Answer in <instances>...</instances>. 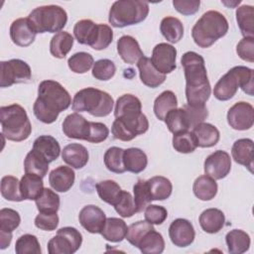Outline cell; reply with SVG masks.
Returning a JSON list of instances; mask_svg holds the SVG:
<instances>
[{
	"label": "cell",
	"mask_w": 254,
	"mask_h": 254,
	"mask_svg": "<svg viewBox=\"0 0 254 254\" xmlns=\"http://www.w3.org/2000/svg\"><path fill=\"white\" fill-rule=\"evenodd\" d=\"M181 64L186 77L187 104L202 106L211 93L204 59L195 52H187L182 56Z\"/></svg>",
	"instance_id": "1"
},
{
	"label": "cell",
	"mask_w": 254,
	"mask_h": 254,
	"mask_svg": "<svg viewBox=\"0 0 254 254\" xmlns=\"http://www.w3.org/2000/svg\"><path fill=\"white\" fill-rule=\"evenodd\" d=\"M67 90L56 80H43L38 87V97L33 106L34 115L43 123H54L59 114L71 104Z\"/></svg>",
	"instance_id": "2"
},
{
	"label": "cell",
	"mask_w": 254,
	"mask_h": 254,
	"mask_svg": "<svg viewBox=\"0 0 254 254\" xmlns=\"http://www.w3.org/2000/svg\"><path fill=\"white\" fill-rule=\"evenodd\" d=\"M239 87L248 95H253L254 71L252 68L243 65L230 68L214 85L213 94L216 99L226 101L236 94Z\"/></svg>",
	"instance_id": "3"
},
{
	"label": "cell",
	"mask_w": 254,
	"mask_h": 254,
	"mask_svg": "<svg viewBox=\"0 0 254 254\" xmlns=\"http://www.w3.org/2000/svg\"><path fill=\"white\" fill-rule=\"evenodd\" d=\"M228 28V22L224 15L218 11L210 10L196 21L191 29V37L198 47L205 49L224 37Z\"/></svg>",
	"instance_id": "4"
},
{
	"label": "cell",
	"mask_w": 254,
	"mask_h": 254,
	"mask_svg": "<svg viewBox=\"0 0 254 254\" xmlns=\"http://www.w3.org/2000/svg\"><path fill=\"white\" fill-rule=\"evenodd\" d=\"M0 122L3 135L10 141L21 142L31 135L32 125L27 112L17 103L0 107Z\"/></svg>",
	"instance_id": "5"
},
{
	"label": "cell",
	"mask_w": 254,
	"mask_h": 254,
	"mask_svg": "<svg viewBox=\"0 0 254 254\" xmlns=\"http://www.w3.org/2000/svg\"><path fill=\"white\" fill-rule=\"evenodd\" d=\"M71 104L76 112H88L95 117H105L111 113L114 101L109 93L95 87H86L75 93Z\"/></svg>",
	"instance_id": "6"
},
{
	"label": "cell",
	"mask_w": 254,
	"mask_h": 254,
	"mask_svg": "<svg viewBox=\"0 0 254 254\" xmlns=\"http://www.w3.org/2000/svg\"><path fill=\"white\" fill-rule=\"evenodd\" d=\"M149 14V4L141 0L115 1L110 10L108 21L115 28H124L143 22Z\"/></svg>",
	"instance_id": "7"
},
{
	"label": "cell",
	"mask_w": 254,
	"mask_h": 254,
	"mask_svg": "<svg viewBox=\"0 0 254 254\" xmlns=\"http://www.w3.org/2000/svg\"><path fill=\"white\" fill-rule=\"evenodd\" d=\"M36 33H59L67 22V14L58 5H45L35 8L28 16Z\"/></svg>",
	"instance_id": "8"
},
{
	"label": "cell",
	"mask_w": 254,
	"mask_h": 254,
	"mask_svg": "<svg viewBox=\"0 0 254 254\" xmlns=\"http://www.w3.org/2000/svg\"><path fill=\"white\" fill-rule=\"evenodd\" d=\"M81 243L82 235L76 228L62 227L48 242V252L50 254H72L79 249Z\"/></svg>",
	"instance_id": "9"
},
{
	"label": "cell",
	"mask_w": 254,
	"mask_h": 254,
	"mask_svg": "<svg viewBox=\"0 0 254 254\" xmlns=\"http://www.w3.org/2000/svg\"><path fill=\"white\" fill-rule=\"evenodd\" d=\"M148 129V118L144 113H142L138 118L134 119L116 118L112 123L111 132L115 139L127 142L133 140L138 135L144 134Z\"/></svg>",
	"instance_id": "10"
},
{
	"label": "cell",
	"mask_w": 254,
	"mask_h": 254,
	"mask_svg": "<svg viewBox=\"0 0 254 254\" xmlns=\"http://www.w3.org/2000/svg\"><path fill=\"white\" fill-rule=\"evenodd\" d=\"M31 76V67L26 62L19 59L1 62V87H9L15 83L29 81Z\"/></svg>",
	"instance_id": "11"
},
{
	"label": "cell",
	"mask_w": 254,
	"mask_h": 254,
	"mask_svg": "<svg viewBox=\"0 0 254 254\" xmlns=\"http://www.w3.org/2000/svg\"><path fill=\"white\" fill-rule=\"evenodd\" d=\"M227 122L234 130L244 131L253 126L254 123V108L245 101L236 102L227 112Z\"/></svg>",
	"instance_id": "12"
},
{
	"label": "cell",
	"mask_w": 254,
	"mask_h": 254,
	"mask_svg": "<svg viewBox=\"0 0 254 254\" xmlns=\"http://www.w3.org/2000/svg\"><path fill=\"white\" fill-rule=\"evenodd\" d=\"M176 48L167 43H160L153 49L151 62L157 70L163 74H166L171 73L176 69Z\"/></svg>",
	"instance_id": "13"
},
{
	"label": "cell",
	"mask_w": 254,
	"mask_h": 254,
	"mask_svg": "<svg viewBox=\"0 0 254 254\" xmlns=\"http://www.w3.org/2000/svg\"><path fill=\"white\" fill-rule=\"evenodd\" d=\"M203 170L205 175L214 180L224 179L231 170V159L229 154L222 150L214 151L205 159Z\"/></svg>",
	"instance_id": "14"
},
{
	"label": "cell",
	"mask_w": 254,
	"mask_h": 254,
	"mask_svg": "<svg viewBox=\"0 0 254 254\" xmlns=\"http://www.w3.org/2000/svg\"><path fill=\"white\" fill-rule=\"evenodd\" d=\"M169 236L175 246L188 247L193 242L195 231L188 219L177 218L169 227Z\"/></svg>",
	"instance_id": "15"
},
{
	"label": "cell",
	"mask_w": 254,
	"mask_h": 254,
	"mask_svg": "<svg viewBox=\"0 0 254 254\" xmlns=\"http://www.w3.org/2000/svg\"><path fill=\"white\" fill-rule=\"evenodd\" d=\"M78 220L86 231L97 234L101 233L103 229L106 215L100 207L93 204H88L79 211Z\"/></svg>",
	"instance_id": "16"
},
{
	"label": "cell",
	"mask_w": 254,
	"mask_h": 254,
	"mask_svg": "<svg viewBox=\"0 0 254 254\" xmlns=\"http://www.w3.org/2000/svg\"><path fill=\"white\" fill-rule=\"evenodd\" d=\"M90 130V121H87L77 112L68 114L63 122L64 134L71 139L87 141Z\"/></svg>",
	"instance_id": "17"
},
{
	"label": "cell",
	"mask_w": 254,
	"mask_h": 254,
	"mask_svg": "<svg viewBox=\"0 0 254 254\" xmlns=\"http://www.w3.org/2000/svg\"><path fill=\"white\" fill-rule=\"evenodd\" d=\"M36 31L28 18H19L10 26V37L12 42L19 47L30 46L36 38Z\"/></svg>",
	"instance_id": "18"
},
{
	"label": "cell",
	"mask_w": 254,
	"mask_h": 254,
	"mask_svg": "<svg viewBox=\"0 0 254 254\" xmlns=\"http://www.w3.org/2000/svg\"><path fill=\"white\" fill-rule=\"evenodd\" d=\"M142 113V103L135 95L126 93L117 98L114 109L115 118L134 119Z\"/></svg>",
	"instance_id": "19"
},
{
	"label": "cell",
	"mask_w": 254,
	"mask_h": 254,
	"mask_svg": "<svg viewBox=\"0 0 254 254\" xmlns=\"http://www.w3.org/2000/svg\"><path fill=\"white\" fill-rule=\"evenodd\" d=\"M75 174L73 170L66 166H60L54 169L49 175V183L52 189L59 192H65L74 184Z\"/></svg>",
	"instance_id": "20"
},
{
	"label": "cell",
	"mask_w": 254,
	"mask_h": 254,
	"mask_svg": "<svg viewBox=\"0 0 254 254\" xmlns=\"http://www.w3.org/2000/svg\"><path fill=\"white\" fill-rule=\"evenodd\" d=\"M117 52L120 58L126 64H136L141 58L144 57L143 51L141 50L139 43L132 36H122L117 41Z\"/></svg>",
	"instance_id": "21"
},
{
	"label": "cell",
	"mask_w": 254,
	"mask_h": 254,
	"mask_svg": "<svg viewBox=\"0 0 254 254\" xmlns=\"http://www.w3.org/2000/svg\"><path fill=\"white\" fill-rule=\"evenodd\" d=\"M137 67L139 69L141 81L148 87L156 88L166 80V74L157 70L152 64L151 59L145 56L139 60Z\"/></svg>",
	"instance_id": "22"
},
{
	"label": "cell",
	"mask_w": 254,
	"mask_h": 254,
	"mask_svg": "<svg viewBox=\"0 0 254 254\" xmlns=\"http://www.w3.org/2000/svg\"><path fill=\"white\" fill-rule=\"evenodd\" d=\"M253 141L248 138L236 140L231 149L233 160L237 164L246 167L250 172L253 171Z\"/></svg>",
	"instance_id": "23"
},
{
	"label": "cell",
	"mask_w": 254,
	"mask_h": 254,
	"mask_svg": "<svg viewBox=\"0 0 254 254\" xmlns=\"http://www.w3.org/2000/svg\"><path fill=\"white\" fill-rule=\"evenodd\" d=\"M62 158L68 166L74 169L83 168L88 162L87 149L78 143H71L66 145L62 151Z\"/></svg>",
	"instance_id": "24"
},
{
	"label": "cell",
	"mask_w": 254,
	"mask_h": 254,
	"mask_svg": "<svg viewBox=\"0 0 254 254\" xmlns=\"http://www.w3.org/2000/svg\"><path fill=\"white\" fill-rule=\"evenodd\" d=\"M224 213L218 208H207L199 215V224L201 229L210 234L219 232L224 226Z\"/></svg>",
	"instance_id": "25"
},
{
	"label": "cell",
	"mask_w": 254,
	"mask_h": 254,
	"mask_svg": "<svg viewBox=\"0 0 254 254\" xmlns=\"http://www.w3.org/2000/svg\"><path fill=\"white\" fill-rule=\"evenodd\" d=\"M197 141V147L210 148L216 145L220 138L218 129L210 123H200L192 128L191 131Z\"/></svg>",
	"instance_id": "26"
},
{
	"label": "cell",
	"mask_w": 254,
	"mask_h": 254,
	"mask_svg": "<svg viewBox=\"0 0 254 254\" xmlns=\"http://www.w3.org/2000/svg\"><path fill=\"white\" fill-rule=\"evenodd\" d=\"M44 189L43 178L37 175L25 174L20 181V191L24 199L36 200Z\"/></svg>",
	"instance_id": "27"
},
{
	"label": "cell",
	"mask_w": 254,
	"mask_h": 254,
	"mask_svg": "<svg viewBox=\"0 0 254 254\" xmlns=\"http://www.w3.org/2000/svg\"><path fill=\"white\" fill-rule=\"evenodd\" d=\"M123 162L125 170L133 174L143 172L148 164V158L144 151L139 148H128L124 150Z\"/></svg>",
	"instance_id": "28"
},
{
	"label": "cell",
	"mask_w": 254,
	"mask_h": 254,
	"mask_svg": "<svg viewBox=\"0 0 254 254\" xmlns=\"http://www.w3.org/2000/svg\"><path fill=\"white\" fill-rule=\"evenodd\" d=\"M127 225L123 219L117 217H108L105 220L101 235L110 242H121L127 233Z\"/></svg>",
	"instance_id": "29"
},
{
	"label": "cell",
	"mask_w": 254,
	"mask_h": 254,
	"mask_svg": "<svg viewBox=\"0 0 254 254\" xmlns=\"http://www.w3.org/2000/svg\"><path fill=\"white\" fill-rule=\"evenodd\" d=\"M33 149L40 152L49 163L57 160L61 153V146L59 142L50 135H42L38 137L33 144Z\"/></svg>",
	"instance_id": "30"
},
{
	"label": "cell",
	"mask_w": 254,
	"mask_h": 254,
	"mask_svg": "<svg viewBox=\"0 0 254 254\" xmlns=\"http://www.w3.org/2000/svg\"><path fill=\"white\" fill-rule=\"evenodd\" d=\"M49 164V161L40 152L32 149L24 160L25 174H33L44 178L48 173Z\"/></svg>",
	"instance_id": "31"
},
{
	"label": "cell",
	"mask_w": 254,
	"mask_h": 254,
	"mask_svg": "<svg viewBox=\"0 0 254 254\" xmlns=\"http://www.w3.org/2000/svg\"><path fill=\"white\" fill-rule=\"evenodd\" d=\"M217 183L207 175L199 176L195 179L192 190L194 195L200 200H211L217 193Z\"/></svg>",
	"instance_id": "32"
},
{
	"label": "cell",
	"mask_w": 254,
	"mask_h": 254,
	"mask_svg": "<svg viewBox=\"0 0 254 254\" xmlns=\"http://www.w3.org/2000/svg\"><path fill=\"white\" fill-rule=\"evenodd\" d=\"M225 241L230 254H242L248 251L251 242L248 233L241 229L230 230L225 236Z\"/></svg>",
	"instance_id": "33"
},
{
	"label": "cell",
	"mask_w": 254,
	"mask_h": 254,
	"mask_svg": "<svg viewBox=\"0 0 254 254\" xmlns=\"http://www.w3.org/2000/svg\"><path fill=\"white\" fill-rule=\"evenodd\" d=\"M147 186L152 200H165L172 194V183L165 177H153L147 181Z\"/></svg>",
	"instance_id": "34"
},
{
	"label": "cell",
	"mask_w": 254,
	"mask_h": 254,
	"mask_svg": "<svg viewBox=\"0 0 254 254\" xmlns=\"http://www.w3.org/2000/svg\"><path fill=\"white\" fill-rule=\"evenodd\" d=\"M160 31L163 37L172 44L179 43L184 36V26L176 17H165L161 21Z\"/></svg>",
	"instance_id": "35"
},
{
	"label": "cell",
	"mask_w": 254,
	"mask_h": 254,
	"mask_svg": "<svg viewBox=\"0 0 254 254\" xmlns=\"http://www.w3.org/2000/svg\"><path fill=\"white\" fill-rule=\"evenodd\" d=\"M73 46V37L64 31L56 33L50 43V52L57 59H64Z\"/></svg>",
	"instance_id": "36"
},
{
	"label": "cell",
	"mask_w": 254,
	"mask_h": 254,
	"mask_svg": "<svg viewBox=\"0 0 254 254\" xmlns=\"http://www.w3.org/2000/svg\"><path fill=\"white\" fill-rule=\"evenodd\" d=\"M168 129L173 134H177L183 131H187L190 128V120L186 110L181 108L172 109L164 119Z\"/></svg>",
	"instance_id": "37"
},
{
	"label": "cell",
	"mask_w": 254,
	"mask_h": 254,
	"mask_svg": "<svg viewBox=\"0 0 254 254\" xmlns=\"http://www.w3.org/2000/svg\"><path fill=\"white\" fill-rule=\"evenodd\" d=\"M137 248L144 254H160L165 249V240L162 234L154 228L143 236Z\"/></svg>",
	"instance_id": "38"
},
{
	"label": "cell",
	"mask_w": 254,
	"mask_h": 254,
	"mask_svg": "<svg viewBox=\"0 0 254 254\" xmlns=\"http://www.w3.org/2000/svg\"><path fill=\"white\" fill-rule=\"evenodd\" d=\"M236 21L243 37L254 38V8L242 5L236 10Z\"/></svg>",
	"instance_id": "39"
},
{
	"label": "cell",
	"mask_w": 254,
	"mask_h": 254,
	"mask_svg": "<svg viewBox=\"0 0 254 254\" xmlns=\"http://www.w3.org/2000/svg\"><path fill=\"white\" fill-rule=\"evenodd\" d=\"M177 105L176 94L172 90H165L154 101V113L159 120L163 121L172 109L177 108Z\"/></svg>",
	"instance_id": "40"
},
{
	"label": "cell",
	"mask_w": 254,
	"mask_h": 254,
	"mask_svg": "<svg viewBox=\"0 0 254 254\" xmlns=\"http://www.w3.org/2000/svg\"><path fill=\"white\" fill-rule=\"evenodd\" d=\"M97 25L98 24H95L92 20L89 19H83L76 22L73 27L74 38L79 44L90 46L95 37Z\"/></svg>",
	"instance_id": "41"
},
{
	"label": "cell",
	"mask_w": 254,
	"mask_h": 254,
	"mask_svg": "<svg viewBox=\"0 0 254 254\" xmlns=\"http://www.w3.org/2000/svg\"><path fill=\"white\" fill-rule=\"evenodd\" d=\"M39 212L54 213L60 208V196L51 189H44L40 196L35 200Z\"/></svg>",
	"instance_id": "42"
},
{
	"label": "cell",
	"mask_w": 254,
	"mask_h": 254,
	"mask_svg": "<svg viewBox=\"0 0 254 254\" xmlns=\"http://www.w3.org/2000/svg\"><path fill=\"white\" fill-rule=\"evenodd\" d=\"M96 191L101 200L108 204L114 205L119 198L122 190L116 182L112 180H106L99 182L96 185Z\"/></svg>",
	"instance_id": "43"
},
{
	"label": "cell",
	"mask_w": 254,
	"mask_h": 254,
	"mask_svg": "<svg viewBox=\"0 0 254 254\" xmlns=\"http://www.w3.org/2000/svg\"><path fill=\"white\" fill-rule=\"evenodd\" d=\"M174 149L183 154L192 153L197 147V141L194 134L189 130L183 131L173 136Z\"/></svg>",
	"instance_id": "44"
},
{
	"label": "cell",
	"mask_w": 254,
	"mask_h": 254,
	"mask_svg": "<svg viewBox=\"0 0 254 254\" xmlns=\"http://www.w3.org/2000/svg\"><path fill=\"white\" fill-rule=\"evenodd\" d=\"M124 150L119 147H111L107 149L104 154V165L112 173L122 174L124 173L125 166L123 162Z\"/></svg>",
	"instance_id": "45"
},
{
	"label": "cell",
	"mask_w": 254,
	"mask_h": 254,
	"mask_svg": "<svg viewBox=\"0 0 254 254\" xmlns=\"http://www.w3.org/2000/svg\"><path fill=\"white\" fill-rule=\"evenodd\" d=\"M1 195L10 201L24 200L20 191V182L16 177L5 176L1 180Z\"/></svg>",
	"instance_id": "46"
},
{
	"label": "cell",
	"mask_w": 254,
	"mask_h": 254,
	"mask_svg": "<svg viewBox=\"0 0 254 254\" xmlns=\"http://www.w3.org/2000/svg\"><path fill=\"white\" fill-rule=\"evenodd\" d=\"M67 64L71 71L75 73H85L93 66L94 60L90 54L79 52L75 53L67 60Z\"/></svg>",
	"instance_id": "47"
},
{
	"label": "cell",
	"mask_w": 254,
	"mask_h": 254,
	"mask_svg": "<svg viewBox=\"0 0 254 254\" xmlns=\"http://www.w3.org/2000/svg\"><path fill=\"white\" fill-rule=\"evenodd\" d=\"M17 254H41V245L37 236L32 234L21 235L15 244Z\"/></svg>",
	"instance_id": "48"
},
{
	"label": "cell",
	"mask_w": 254,
	"mask_h": 254,
	"mask_svg": "<svg viewBox=\"0 0 254 254\" xmlns=\"http://www.w3.org/2000/svg\"><path fill=\"white\" fill-rule=\"evenodd\" d=\"M116 212L122 217H131L137 212V207L132 194L129 191L122 190L119 198L113 205Z\"/></svg>",
	"instance_id": "49"
},
{
	"label": "cell",
	"mask_w": 254,
	"mask_h": 254,
	"mask_svg": "<svg viewBox=\"0 0 254 254\" xmlns=\"http://www.w3.org/2000/svg\"><path fill=\"white\" fill-rule=\"evenodd\" d=\"M152 229H154L153 224L149 223L146 220L145 221L139 220L128 226L125 238L130 244L137 247L140 240L143 238V236Z\"/></svg>",
	"instance_id": "50"
},
{
	"label": "cell",
	"mask_w": 254,
	"mask_h": 254,
	"mask_svg": "<svg viewBox=\"0 0 254 254\" xmlns=\"http://www.w3.org/2000/svg\"><path fill=\"white\" fill-rule=\"evenodd\" d=\"M21 222L18 211L12 208H2L0 210V232L12 233Z\"/></svg>",
	"instance_id": "51"
},
{
	"label": "cell",
	"mask_w": 254,
	"mask_h": 254,
	"mask_svg": "<svg viewBox=\"0 0 254 254\" xmlns=\"http://www.w3.org/2000/svg\"><path fill=\"white\" fill-rule=\"evenodd\" d=\"M133 198L137 207V212H141L152 201V197L147 186V181L138 180V182L133 187Z\"/></svg>",
	"instance_id": "52"
},
{
	"label": "cell",
	"mask_w": 254,
	"mask_h": 254,
	"mask_svg": "<svg viewBox=\"0 0 254 254\" xmlns=\"http://www.w3.org/2000/svg\"><path fill=\"white\" fill-rule=\"evenodd\" d=\"M112 40H113L112 29L106 24H98L95 37L89 47H91L93 50L101 51L106 49L111 44Z\"/></svg>",
	"instance_id": "53"
},
{
	"label": "cell",
	"mask_w": 254,
	"mask_h": 254,
	"mask_svg": "<svg viewBox=\"0 0 254 254\" xmlns=\"http://www.w3.org/2000/svg\"><path fill=\"white\" fill-rule=\"evenodd\" d=\"M116 71L115 64L108 59H101L92 66V76L98 80H109Z\"/></svg>",
	"instance_id": "54"
},
{
	"label": "cell",
	"mask_w": 254,
	"mask_h": 254,
	"mask_svg": "<svg viewBox=\"0 0 254 254\" xmlns=\"http://www.w3.org/2000/svg\"><path fill=\"white\" fill-rule=\"evenodd\" d=\"M144 216L146 221L151 224H162L168 217V211L164 206L157 204H149L145 208Z\"/></svg>",
	"instance_id": "55"
},
{
	"label": "cell",
	"mask_w": 254,
	"mask_h": 254,
	"mask_svg": "<svg viewBox=\"0 0 254 254\" xmlns=\"http://www.w3.org/2000/svg\"><path fill=\"white\" fill-rule=\"evenodd\" d=\"M183 108L186 110V112L188 114L190 128H193L194 126L202 123L208 116V111H207V108L205 105L190 106L189 104H185L183 106Z\"/></svg>",
	"instance_id": "56"
},
{
	"label": "cell",
	"mask_w": 254,
	"mask_h": 254,
	"mask_svg": "<svg viewBox=\"0 0 254 254\" xmlns=\"http://www.w3.org/2000/svg\"><path fill=\"white\" fill-rule=\"evenodd\" d=\"M35 225L41 230L53 231L59 225V216L57 212H54V213L40 212L35 218Z\"/></svg>",
	"instance_id": "57"
},
{
	"label": "cell",
	"mask_w": 254,
	"mask_h": 254,
	"mask_svg": "<svg viewBox=\"0 0 254 254\" xmlns=\"http://www.w3.org/2000/svg\"><path fill=\"white\" fill-rule=\"evenodd\" d=\"M236 53L243 61L254 62V38L245 37L236 46Z\"/></svg>",
	"instance_id": "58"
},
{
	"label": "cell",
	"mask_w": 254,
	"mask_h": 254,
	"mask_svg": "<svg viewBox=\"0 0 254 254\" xmlns=\"http://www.w3.org/2000/svg\"><path fill=\"white\" fill-rule=\"evenodd\" d=\"M109 135L108 127L101 122H91L90 121V130L87 142L90 143H101L107 139Z\"/></svg>",
	"instance_id": "59"
},
{
	"label": "cell",
	"mask_w": 254,
	"mask_h": 254,
	"mask_svg": "<svg viewBox=\"0 0 254 254\" xmlns=\"http://www.w3.org/2000/svg\"><path fill=\"white\" fill-rule=\"evenodd\" d=\"M173 6L179 13L185 16H190V15L195 14L198 11L200 6V1L199 0H174Z\"/></svg>",
	"instance_id": "60"
},
{
	"label": "cell",
	"mask_w": 254,
	"mask_h": 254,
	"mask_svg": "<svg viewBox=\"0 0 254 254\" xmlns=\"http://www.w3.org/2000/svg\"><path fill=\"white\" fill-rule=\"evenodd\" d=\"M12 241V233L0 232V249L7 248Z\"/></svg>",
	"instance_id": "61"
},
{
	"label": "cell",
	"mask_w": 254,
	"mask_h": 254,
	"mask_svg": "<svg viewBox=\"0 0 254 254\" xmlns=\"http://www.w3.org/2000/svg\"><path fill=\"white\" fill-rule=\"evenodd\" d=\"M240 0H238V1H234V2H227V1H222V3L225 5V6H227V7H233V5H238V4H240Z\"/></svg>",
	"instance_id": "62"
}]
</instances>
